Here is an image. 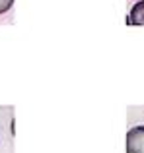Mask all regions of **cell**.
Wrapping results in <instances>:
<instances>
[{
    "label": "cell",
    "mask_w": 144,
    "mask_h": 153,
    "mask_svg": "<svg viewBox=\"0 0 144 153\" xmlns=\"http://www.w3.org/2000/svg\"><path fill=\"white\" fill-rule=\"evenodd\" d=\"M127 153H144V126H134L129 130Z\"/></svg>",
    "instance_id": "cell-1"
},
{
    "label": "cell",
    "mask_w": 144,
    "mask_h": 153,
    "mask_svg": "<svg viewBox=\"0 0 144 153\" xmlns=\"http://www.w3.org/2000/svg\"><path fill=\"white\" fill-rule=\"evenodd\" d=\"M129 23L130 25H144V0H138L133 6L129 16Z\"/></svg>",
    "instance_id": "cell-2"
},
{
    "label": "cell",
    "mask_w": 144,
    "mask_h": 153,
    "mask_svg": "<svg viewBox=\"0 0 144 153\" xmlns=\"http://www.w3.org/2000/svg\"><path fill=\"white\" fill-rule=\"evenodd\" d=\"M14 6V0H0V14H6Z\"/></svg>",
    "instance_id": "cell-3"
}]
</instances>
